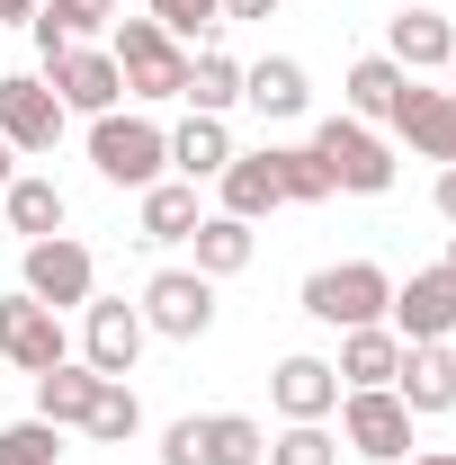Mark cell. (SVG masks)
Returning <instances> with one entry per match:
<instances>
[{
	"label": "cell",
	"mask_w": 456,
	"mask_h": 465,
	"mask_svg": "<svg viewBox=\"0 0 456 465\" xmlns=\"http://www.w3.org/2000/svg\"><path fill=\"white\" fill-rule=\"evenodd\" d=\"M179 99H188L197 116H224L233 99H242V63L215 54V45H206V54H188V90H179Z\"/></svg>",
	"instance_id": "obj_27"
},
{
	"label": "cell",
	"mask_w": 456,
	"mask_h": 465,
	"mask_svg": "<svg viewBox=\"0 0 456 465\" xmlns=\"http://www.w3.org/2000/svg\"><path fill=\"white\" fill-rule=\"evenodd\" d=\"M90 162L108 188H153V179L171 171V134L153 125V116H90Z\"/></svg>",
	"instance_id": "obj_4"
},
{
	"label": "cell",
	"mask_w": 456,
	"mask_h": 465,
	"mask_svg": "<svg viewBox=\"0 0 456 465\" xmlns=\"http://www.w3.org/2000/svg\"><path fill=\"white\" fill-rule=\"evenodd\" d=\"M0 358L18 367V376H45V367H63L72 358V341H63V313L55 304H36V295H0Z\"/></svg>",
	"instance_id": "obj_6"
},
{
	"label": "cell",
	"mask_w": 456,
	"mask_h": 465,
	"mask_svg": "<svg viewBox=\"0 0 456 465\" xmlns=\"http://www.w3.org/2000/svg\"><path fill=\"white\" fill-rule=\"evenodd\" d=\"M385 313H394V341H402V349L456 341V278H448V269H411V278L394 287V304H385Z\"/></svg>",
	"instance_id": "obj_11"
},
{
	"label": "cell",
	"mask_w": 456,
	"mask_h": 465,
	"mask_svg": "<svg viewBox=\"0 0 456 465\" xmlns=\"http://www.w3.org/2000/svg\"><path fill=\"white\" fill-rule=\"evenodd\" d=\"M197 179H153L144 188V242H188L197 232Z\"/></svg>",
	"instance_id": "obj_21"
},
{
	"label": "cell",
	"mask_w": 456,
	"mask_h": 465,
	"mask_svg": "<svg viewBox=\"0 0 456 465\" xmlns=\"http://www.w3.org/2000/svg\"><path fill=\"white\" fill-rule=\"evenodd\" d=\"M269 394H278L286 420H332L341 411V376H332V358H278Z\"/></svg>",
	"instance_id": "obj_15"
},
{
	"label": "cell",
	"mask_w": 456,
	"mask_h": 465,
	"mask_svg": "<svg viewBox=\"0 0 456 465\" xmlns=\"http://www.w3.org/2000/svg\"><path fill=\"white\" fill-rule=\"evenodd\" d=\"M394 394H402V411H411V420H421V411H456V349H448V341L402 349Z\"/></svg>",
	"instance_id": "obj_14"
},
{
	"label": "cell",
	"mask_w": 456,
	"mask_h": 465,
	"mask_svg": "<svg viewBox=\"0 0 456 465\" xmlns=\"http://www.w3.org/2000/svg\"><path fill=\"white\" fill-rule=\"evenodd\" d=\"M224 162H233V125L224 116H188L171 134V171L179 179H224Z\"/></svg>",
	"instance_id": "obj_20"
},
{
	"label": "cell",
	"mask_w": 456,
	"mask_h": 465,
	"mask_svg": "<svg viewBox=\"0 0 456 465\" xmlns=\"http://www.w3.org/2000/svg\"><path fill=\"white\" fill-rule=\"evenodd\" d=\"M260 153H269V179H278V206H322L332 197V179L304 143H260Z\"/></svg>",
	"instance_id": "obj_26"
},
{
	"label": "cell",
	"mask_w": 456,
	"mask_h": 465,
	"mask_svg": "<svg viewBox=\"0 0 456 465\" xmlns=\"http://www.w3.org/2000/svg\"><path fill=\"white\" fill-rule=\"evenodd\" d=\"M0 143H9V153H55L63 143V99L36 72H9V81H0Z\"/></svg>",
	"instance_id": "obj_12"
},
{
	"label": "cell",
	"mask_w": 456,
	"mask_h": 465,
	"mask_svg": "<svg viewBox=\"0 0 456 465\" xmlns=\"http://www.w3.org/2000/svg\"><path fill=\"white\" fill-rule=\"evenodd\" d=\"M0 206H9V232H27V242L63 232V188H55V179H9Z\"/></svg>",
	"instance_id": "obj_25"
},
{
	"label": "cell",
	"mask_w": 456,
	"mask_h": 465,
	"mask_svg": "<svg viewBox=\"0 0 456 465\" xmlns=\"http://www.w3.org/2000/svg\"><path fill=\"white\" fill-rule=\"evenodd\" d=\"M439 269H448V278H456V232H448V260H439Z\"/></svg>",
	"instance_id": "obj_40"
},
{
	"label": "cell",
	"mask_w": 456,
	"mask_h": 465,
	"mask_svg": "<svg viewBox=\"0 0 456 465\" xmlns=\"http://www.w3.org/2000/svg\"><path fill=\"white\" fill-rule=\"evenodd\" d=\"M242 99H251L260 116H304V99H313V90H304V63H295V54L242 63Z\"/></svg>",
	"instance_id": "obj_19"
},
{
	"label": "cell",
	"mask_w": 456,
	"mask_h": 465,
	"mask_svg": "<svg viewBox=\"0 0 456 465\" xmlns=\"http://www.w3.org/2000/svg\"><path fill=\"white\" fill-rule=\"evenodd\" d=\"M134 358H144V304L90 295L81 304V367L90 376H134Z\"/></svg>",
	"instance_id": "obj_7"
},
{
	"label": "cell",
	"mask_w": 456,
	"mask_h": 465,
	"mask_svg": "<svg viewBox=\"0 0 456 465\" xmlns=\"http://www.w3.org/2000/svg\"><path fill=\"white\" fill-rule=\"evenodd\" d=\"M224 215H242V224L278 215V179H269V153H233V162H224Z\"/></svg>",
	"instance_id": "obj_24"
},
{
	"label": "cell",
	"mask_w": 456,
	"mask_h": 465,
	"mask_svg": "<svg viewBox=\"0 0 456 465\" xmlns=\"http://www.w3.org/2000/svg\"><path fill=\"white\" fill-rule=\"evenodd\" d=\"M197 278H242L251 269V224L242 215H197Z\"/></svg>",
	"instance_id": "obj_22"
},
{
	"label": "cell",
	"mask_w": 456,
	"mask_h": 465,
	"mask_svg": "<svg viewBox=\"0 0 456 465\" xmlns=\"http://www.w3.org/2000/svg\"><path fill=\"white\" fill-rule=\"evenodd\" d=\"M402 465H456V448H421V457H402Z\"/></svg>",
	"instance_id": "obj_38"
},
{
	"label": "cell",
	"mask_w": 456,
	"mask_h": 465,
	"mask_svg": "<svg viewBox=\"0 0 456 465\" xmlns=\"http://www.w3.org/2000/svg\"><path fill=\"white\" fill-rule=\"evenodd\" d=\"M27 295L55 304V313H72V304L99 295V260H90L72 232H45V242H27Z\"/></svg>",
	"instance_id": "obj_10"
},
{
	"label": "cell",
	"mask_w": 456,
	"mask_h": 465,
	"mask_svg": "<svg viewBox=\"0 0 456 465\" xmlns=\"http://www.w3.org/2000/svg\"><path fill=\"white\" fill-rule=\"evenodd\" d=\"M304 153H313L322 179L349 188V197H385V188H394V143H385L376 125H358V116H322Z\"/></svg>",
	"instance_id": "obj_2"
},
{
	"label": "cell",
	"mask_w": 456,
	"mask_h": 465,
	"mask_svg": "<svg viewBox=\"0 0 456 465\" xmlns=\"http://www.w3.org/2000/svg\"><path fill=\"white\" fill-rule=\"evenodd\" d=\"M99 385H108V376H90L81 358L45 367V376H36V420H55V430H81V420H90V403H99Z\"/></svg>",
	"instance_id": "obj_18"
},
{
	"label": "cell",
	"mask_w": 456,
	"mask_h": 465,
	"mask_svg": "<svg viewBox=\"0 0 456 465\" xmlns=\"http://www.w3.org/2000/svg\"><path fill=\"white\" fill-rule=\"evenodd\" d=\"M36 9H45V0H0V18H27V27H36Z\"/></svg>",
	"instance_id": "obj_37"
},
{
	"label": "cell",
	"mask_w": 456,
	"mask_h": 465,
	"mask_svg": "<svg viewBox=\"0 0 456 465\" xmlns=\"http://www.w3.org/2000/svg\"><path fill=\"white\" fill-rule=\"evenodd\" d=\"M260 465H341V439L322 430V420H286L278 439H269V457Z\"/></svg>",
	"instance_id": "obj_30"
},
{
	"label": "cell",
	"mask_w": 456,
	"mask_h": 465,
	"mask_svg": "<svg viewBox=\"0 0 456 465\" xmlns=\"http://www.w3.org/2000/svg\"><path fill=\"white\" fill-rule=\"evenodd\" d=\"M9 162H18V153H9V143H0V188H9V179H18V171H9Z\"/></svg>",
	"instance_id": "obj_39"
},
{
	"label": "cell",
	"mask_w": 456,
	"mask_h": 465,
	"mask_svg": "<svg viewBox=\"0 0 456 465\" xmlns=\"http://www.w3.org/2000/svg\"><path fill=\"white\" fill-rule=\"evenodd\" d=\"M108 63L134 99H179L188 90V45H179L162 18H116L108 27Z\"/></svg>",
	"instance_id": "obj_1"
},
{
	"label": "cell",
	"mask_w": 456,
	"mask_h": 465,
	"mask_svg": "<svg viewBox=\"0 0 456 465\" xmlns=\"http://www.w3.org/2000/svg\"><path fill=\"white\" fill-rule=\"evenodd\" d=\"M45 90L63 99V116H108L116 99H125L108 45H55V54H45Z\"/></svg>",
	"instance_id": "obj_8"
},
{
	"label": "cell",
	"mask_w": 456,
	"mask_h": 465,
	"mask_svg": "<svg viewBox=\"0 0 456 465\" xmlns=\"http://www.w3.org/2000/svg\"><path fill=\"white\" fill-rule=\"evenodd\" d=\"M144 331H162V341H206V331H215V278L162 269V278L144 287Z\"/></svg>",
	"instance_id": "obj_9"
},
{
	"label": "cell",
	"mask_w": 456,
	"mask_h": 465,
	"mask_svg": "<svg viewBox=\"0 0 456 465\" xmlns=\"http://www.w3.org/2000/svg\"><path fill=\"white\" fill-rule=\"evenodd\" d=\"M341 439H349V457H367V465H402L411 457V411H402V394L394 385L341 394Z\"/></svg>",
	"instance_id": "obj_5"
},
{
	"label": "cell",
	"mask_w": 456,
	"mask_h": 465,
	"mask_svg": "<svg viewBox=\"0 0 456 465\" xmlns=\"http://www.w3.org/2000/svg\"><path fill=\"white\" fill-rule=\"evenodd\" d=\"M153 18H162V27H171L179 45H188V36H206V27H224V0H153Z\"/></svg>",
	"instance_id": "obj_33"
},
{
	"label": "cell",
	"mask_w": 456,
	"mask_h": 465,
	"mask_svg": "<svg viewBox=\"0 0 456 465\" xmlns=\"http://www.w3.org/2000/svg\"><path fill=\"white\" fill-rule=\"evenodd\" d=\"M206 457L215 465H260L269 457V430L242 420V411H206Z\"/></svg>",
	"instance_id": "obj_29"
},
{
	"label": "cell",
	"mask_w": 456,
	"mask_h": 465,
	"mask_svg": "<svg viewBox=\"0 0 456 465\" xmlns=\"http://www.w3.org/2000/svg\"><path fill=\"white\" fill-rule=\"evenodd\" d=\"M430 197H439V215H448V224H456V162H448V171H439V188H430Z\"/></svg>",
	"instance_id": "obj_35"
},
{
	"label": "cell",
	"mask_w": 456,
	"mask_h": 465,
	"mask_svg": "<svg viewBox=\"0 0 456 465\" xmlns=\"http://www.w3.org/2000/svg\"><path fill=\"white\" fill-rule=\"evenodd\" d=\"M134 430H144V403H134V385H125V376H108V385H99V403H90V420H81V439L125 448Z\"/></svg>",
	"instance_id": "obj_28"
},
{
	"label": "cell",
	"mask_w": 456,
	"mask_h": 465,
	"mask_svg": "<svg viewBox=\"0 0 456 465\" xmlns=\"http://www.w3.org/2000/svg\"><path fill=\"white\" fill-rule=\"evenodd\" d=\"M36 27H55V36H72V45H90V36H108V27H116V0H45Z\"/></svg>",
	"instance_id": "obj_31"
},
{
	"label": "cell",
	"mask_w": 456,
	"mask_h": 465,
	"mask_svg": "<svg viewBox=\"0 0 456 465\" xmlns=\"http://www.w3.org/2000/svg\"><path fill=\"white\" fill-rule=\"evenodd\" d=\"M162 465H215L206 457V420L188 411V420H171V439H162Z\"/></svg>",
	"instance_id": "obj_34"
},
{
	"label": "cell",
	"mask_w": 456,
	"mask_h": 465,
	"mask_svg": "<svg viewBox=\"0 0 456 465\" xmlns=\"http://www.w3.org/2000/svg\"><path fill=\"white\" fill-rule=\"evenodd\" d=\"M385 125H394L421 162H456V99H448V90L402 81V99H394V116H385Z\"/></svg>",
	"instance_id": "obj_13"
},
{
	"label": "cell",
	"mask_w": 456,
	"mask_h": 465,
	"mask_svg": "<svg viewBox=\"0 0 456 465\" xmlns=\"http://www.w3.org/2000/svg\"><path fill=\"white\" fill-rule=\"evenodd\" d=\"M332 376H341V394H358V385H394V376H402V341L385 331V322H367V331H341V358H332Z\"/></svg>",
	"instance_id": "obj_17"
},
{
	"label": "cell",
	"mask_w": 456,
	"mask_h": 465,
	"mask_svg": "<svg viewBox=\"0 0 456 465\" xmlns=\"http://www.w3.org/2000/svg\"><path fill=\"white\" fill-rule=\"evenodd\" d=\"M385 54L421 81V72H448L456 63V27L439 18V9H394V36H385Z\"/></svg>",
	"instance_id": "obj_16"
},
{
	"label": "cell",
	"mask_w": 456,
	"mask_h": 465,
	"mask_svg": "<svg viewBox=\"0 0 456 465\" xmlns=\"http://www.w3.org/2000/svg\"><path fill=\"white\" fill-rule=\"evenodd\" d=\"M402 81H411V72H402L394 54H358V63H349V116H358V125H376V116H394Z\"/></svg>",
	"instance_id": "obj_23"
},
{
	"label": "cell",
	"mask_w": 456,
	"mask_h": 465,
	"mask_svg": "<svg viewBox=\"0 0 456 465\" xmlns=\"http://www.w3.org/2000/svg\"><path fill=\"white\" fill-rule=\"evenodd\" d=\"M385 304H394V278H385L376 260H332V269L304 278V313L332 322V331H367V322H385Z\"/></svg>",
	"instance_id": "obj_3"
},
{
	"label": "cell",
	"mask_w": 456,
	"mask_h": 465,
	"mask_svg": "<svg viewBox=\"0 0 456 465\" xmlns=\"http://www.w3.org/2000/svg\"><path fill=\"white\" fill-rule=\"evenodd\" d=\"M269 9H278V0H224V27L233 18H269Z\"/></svg>",
	"instance_id": "obj_36"
},
{
	"label": "cell",
	"mask_w": 456,
	"mask_h": 465,
	"mask_svg": "<svg viewBox=\"0 0 456 465\" xmlns=\"http://www.w3.org/2000/svg\"><path fill=\"white\" fill-rule=\"evenodd\" d=\"M448 99H456V63H448Z\"/></svg>",
	"instance_id": "obj_41"
},
{
	"label": "cell",
	"mask_w": 456,
	"mask_h": 465,
	"mask_svg": "<svg viewBox=\"0 0 456 465\" xmlns=\"http://www.w3.org/2000/svg\"><path fill=\"white\" fill-rule=\"evenodd\" d=\"M55 457H63V430H55V420L27 411V420L0 430V465H55Z\"/></svg>",
	"instance_id": "obj_32"
},
{
	"label": "cell",
	"mask_w": 456,
	"mask_h": 465,
	"mask_svg": "<svg viewBox=\"0 0 456 465\" xmlns=\"http://www.w3.org/2000/svg\"><path fill=\"white\" fill-rule=\"evenodd\" d=\"M448 349H456V341H448Z\"/></svg>",
	"instance_id": "obj_42"
}]
</instances>
